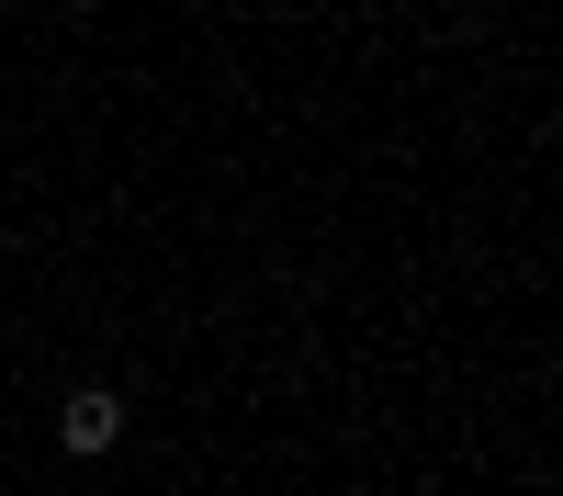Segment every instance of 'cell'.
Here are the masks:
<instances>
[{
  "mask_svg": "<svg viewBox=\"0 0 563 496\" xmlns=\"http://www.w3.org/2000/svg\"><path fill=\"white\" fill-rule=\"evenodd\" d=\"M57 440H68V451H113V440H124V395H102V384H79V395L57 406Z\"/></svg>",
  "mask_w": 563,
  "mask_h": 496,
  "instance_id": "1",
  "label": "cell"
}]
</instances>
